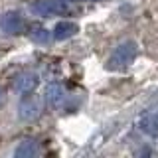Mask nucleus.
<instances>
[{
  "label": "nucleus",
  "instance_id": "obj_8",
  "mask_svg": "<svg viewBox=\"0 0 158 158\" xmlns=\"http://www.w3.org/2000/svg\"><path fill=\"white\" fill-rule=\"evenodd\" d=\"M77 32H79V26L75 22H71V20H59L52 30V40H56V42H65V40L73 38Z\"/></svg>",
  "mask_w": 158,
  "mask_h": 158
},
{
  "label": "nucleus",
  "instance_id": "obj_12",
  "mask_svg": "<svg viewBox=\"0 0 158 158\" xmlns=\"http://www.w3.org/2000/svg\"><path fill=\"white\" fill-rule=\"evenodd\" d=\"M73 2H95V0H73Z\"/></svg>",
  "mask_w": 158,
  "mask_h": 158
},
{
  "label": "nucleus",
  "instance_id": "obj_2",
  "mask_svg": "<svg viewBox=\"0 0 158 158\" xmlns=\"http://www.w3.org/2000/svg\"><path fill=\"white\" fill-rule=\"evenodd\" d=\"M136 56H138V44L135 40H125L118 46H115V49L111 52V56H109L107 63H105V67L109 71H121V69L132 65Z\"/></svg>",
  "mask_w": 158,
  "mask_h": 158
},
{
  "label": "nucleus",
  "instance_id": "obj_9",
  "mask_svg": "<svg viewBox=\"0 0 158 158\" xmlns=\"http://www.w3.org/2000/svg\"><path fill=\"white\" fill-rule=\"evenodd\" d=\"M42 152V146H40V140L36 138H22V140L16 144L12 154L16 158H34Z\"/></svg>",
  "mask_w": 158,
  "mask_h": 158
},
{
  "label": "nucleus",
  "instance_id": "obj_3",
  "mask_svg": "<svg viewBox=\"0 0 158 158\" xmlns=\"http://www.w3.org/2000/svg\"><path fill=\"white\" fill-rule=\"evenodd\" d=\"M42 109H44V105H42L40 95H36L34 91L24 93L18 103V117L22 121H34V118H38L42 115Z\"/></svg>",
  "mask_w": 158,
  "mask_h": 158
},
{
  "label": "nucleus",
  "instance_id": "obj_6",
  "mask_svg": "<svg viewBox=\"0 0 158 158\" xmlns=\"http://www.w3.org/2000/svg\"><path fill=\"white\" fill-rule=\"evenodd\" d=\"M38 85H40V77H38V73H34V71H20L18 75H14V79H12V89L16 93H20V95L36 91Z\"/></svg>",
  "mask_w": 158,
  "mask_h": 158
},
{
  "label": "nucleus",
  "instance_id": "obj_1",
  "mask_svg": "<svg viewBox=\"0 0 158 158\" xmlns=\"http://www.w3.org/2000/svg\"><path fill=\"white\" fill-rule=\"evenodd\" d=\"M30 12L34 16L52 18V16H71L79 10L73 0H34L30 4Z\"/></svg>",
  "mask_w": 158,
  "mask_h": 158
},
{
  "label": "nucleus",
  "instance_id": "obj_5",
  "mask_svg": "<svg viewBox=\"0 0 158 158\" xmlns=\"http://www.w3.org/2000/svg\"><path fill=\"white\" fill-rule=\"evenodd\" d=\"M44 101L48 103L52 109H56V111H59V109H63L69 103V93L67 89L61 85V83L53 81L49 83V85L46 87V93H44Z\"/></svg>",
  "mask_w": 158,
  "mask_h": 158
},
{
  "label": "nucleus",
  "instance_id": "obj_10",
  "mask_svg": "<svg viewBox=\"0 0 158 158\" xmlns=\"http://www.w3.org/2000/svg\"><path fill=\"white\" fill-rule=\"evenodd\" d=\"M26 34L34 44H48L49 40H52V32L46 30L44 26H32L30 32H26Z\"/></svg>",
  "mask_w": 158,
  "mask_h": 158
},
{
  "label": "nucleus",
  "instance_id": "obj_7",
  "mask_svg": "<svg viewBox=\"0 0 158 158\" xmlns=\"http://www.w3.org/2000/svg\"><path fill=\"white\" fill-rule=\"evenodd\" d=\"M136 127L142 135H146L148 138H158V109L154 111H146L138 117Z\"/></svg>",
  "mask_w": 158,
  "mask_h": 158
},
{
  "label": "nucleus",
  "instance_id": "obj_4",
  "mask_svg": "<svg viewBox=\"0 0 158 158\" xmlns=\"http://www.w3.org/2000/svg\"><path fill=\"white\" fill-rule=\"evenodd\" d=\"M0 30H2L6 36H20V34H26V20L18 10H8L2 14L0 18Z\"/></svg>",
  "mask_w": 158,
  "mask_h": 158
},
{
  "label": "nucleus",
  "instance_id": "obj_11",
  "mask_svg": "<svg viewBox=\"0 0 158 158\" xmlns=\"http://www.w3.org/2000/svg\"><path fill=\"white\" fill-rule=\"evenodd\" d=\"M4 99H6V91H4V89L0 87V107L4 105Z\"/></svg>",
  "mask_w": 158,
  "mask_h": 158
}]
</instances>
